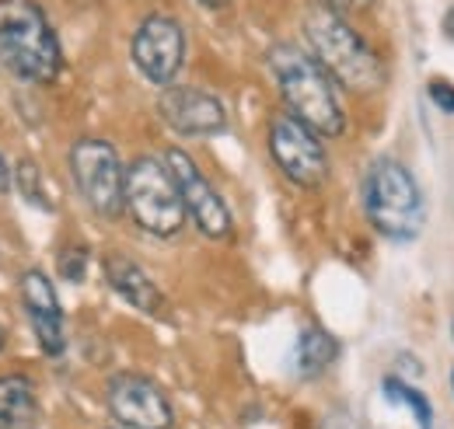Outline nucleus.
I'll list each match as a JSON object with an SVG mask.
<instances>
[{
  "label": "nucleus",
  "instance_id": "nucleus-1",
  "mask_svg": "<svg viewBox=\"0 0 454 429\" xmlns=\"http://www.w3.org/2000/svg\"><path fill=\"white\" fill-rule=\"evenodd\" d=\"M304 39L311 56L325 66V74L356 95H371L385 84V66L378 53L367 46V39L346 21V14L329 7L325 0L315 4L304 14Z\"/></svg>",
  "mask_w": 454,
  "mask_h": 429
},
{
  "label": "nucleus",
  "instance_id": "nucleus-2",
  "mask_svg": "<svg viewBox=\"0 0 454 429\" xmlns=\"http://www.w3.org/2000/svg\"><path fill=\"white\" fill-rule=\"evenodd\" d=\"M270 74L290 115L308 122L318 136H342L346 112L340 105L336 81L325 74V66L315 56L304 53L301 46L280 43L270 50Z\"/></svg>",
  "mask_w": 454,
  "mask_h": 429
},
{
  "label": "nucleus",
  "instance_id": "nucleus-3",
  "mask_svg": "<svg viewBox=\"0 0 454 429\" xmlns=\"http://www.w3.org/2000/svg\"><path fill=\"white\" fill-rule=\"evenodd\" d=\"M0 63L28 84H53L59 77V39L35 0H0Z\"/></svg>",
  "mask_w": 454,
  "mask_h": 429
},
{
  "label": "nucleus",
  "instance_id": "nucleus-4",
  "mask_svg": "<svg viewBox=\"0 0 454 429\" xmlns=\"http://www.w3.org/2000/svg\"><path fill=\"white\" fill-rule=\"evenodd\" d=\"M364 210L388 241H416L427 223V199L412 171L395 158H378L364 178Z\"/></svg>",
  "mask_w": 454,
  "mask_h": 429
},
{
  "label": "nucleus",
  "instance_id": "nucleus-5",
  "mask_svg": "<svg viewBox=\"0 0 454 429\" xmlns=\"http://www.w3.org/2000/svg\"><path fill=\"white\" fill-rule=\"evenodd\" d=\"M126 214L154 238H175L185 227V207L168 164L158 158H137L126 168Z\"/></svg>",
  "mask_w": 454,
  "mask_h": 429
},
{
  "label": "nucleus",
  "instance_id": "nucleus-6",
  "mask_svg": "<svg viewBox=\"0 0 454 429\" xmlns=\"http://www.w3.org/2000/svg\"><path fill=\"white\" fill-rule=\"evenodd\" d=\"M70 175L81 199L106 220H115L126 207V168L115 147L98 136H81L70 147Z\"/></svg>",
  "mask_w": 454,
  "mask_h": 429
},
{
  "label": "nucleus",
  "instance_id": "nucleus-7",
  "mask_svg": "<svg viewBox=\"0 0 454 429\" xmlns=\"http://www.w3.org/2000/svg\"><path fill=\"white\" fill-rule=\"evenodd\" d=\"M270 158L297 189H318L329 178V154L318 133L290 112H280L270 122Z\"/></svg>",
  "mask_w": 454,
  "mask_h": 429
},
{
  "label": "nucleus",
  "instance_id": "nucleus-8",
  "mask_svg": "<svg viewBox=\"0 0 454 429\" xmlns=\"http://www.w3.org/2000/svg\"><path fill=\"white\" fill-rule=\"evenodd\" d=\"M165 164H168L171 178L178 185V196H182V207H185V216H192V223L200 227V234L214 238V241H224L231 238V210H227L224 196L214 189V182L200 171V164L192 161L185 151L171 147L165 154Z\"/></svg>",
  "mask_w": 454,
  "mask_h": 429
},
{
  "label": "nucleus",
  "instance_id": "nucleus-9",
  "mask_svg": "<svg viewBox=\"0 0 454 429\" xmlns=\"http://www.w3.org/2000/svg\"><path fill=\"white\" fill-rule=\"evenodd\" d=\"M129 53H133L137 70L151 84L168 88L185 63V32L171 14H147L133 32Z\"/></svg>",
  "mask_w": 454,
  "mask_h": 429
},
{
  "label": "nucleus",
  "instance_id": "nucleus-10",
  "mask_svg": "<svg viewBox=\"0 0 454 429\" xmlns=\"http://www.w3.org/2000/svg\"><path fill=\"white\" fill-rule=\"evenodd\" d=\"M109 412L122 429H171L175 409L168 394L144 374H115L106 384Z\"/></svg>",
  "mask_w": 454,
  "mask_h": 429
},
{
  "label": "nucleus",
  "instance_id": "nucleus-11",
  "mask_svg": "<svg viewBox=\"0 0 454 429\" xmlns=\"http://www.w3.org/2000/svg\"><path fill=\"white\" fill-rule=\"evenodd\" d=\"M158 112L178 136H214L227 126V112L221 98L203 88L168 84L161 91Z\"/></svg>",
  "mask_w": 454,
  "mask_h": 429
},
{
  "label": "nucleus",
  "instance_id": "nucleus-12",
  "mask_svg": "<svg viewBox=\"0 0 454 429\" xmlns=\"http://www.w3.org/2000/svg\"><path fill=\"white\" fill-rule=\"evenodd\" d=\"M21 304H25V315L35 332L39 349L46 356H59L67 349V324H63L57 286L43 269H28L21 276Z\"/></svg>",
  "mask_w": 454,
  "mask_h": 429
},
{
  "label": "nucleus",
  "instance_id": "nucleus-13",
  "mask_svg": "<svg viewBox=\"0 0 454 429\" xmlns=\"http://www.w3.org/2000/svg\"><path fill=\"white\" fill-rule=\"evenodd\" d=\"M106 279H109V286H113L115 293L129 304V308H137L140 315H165V293L158 290V283L144 272V266H137L129 255H122V252H109L106 255Z\"/></svg>",
  "mask_w": 454,
  "mask_h": 429
},
{
  "label": "nucleus",
  "instance_id": "nucleus-14",
  "mask_svg": "<svg viewBox=\"0 0 454 429\" xmlns=\"http://www.w3.org/2000/svg\"><path fill=\"white\" fill-rule=\"evenodd\" d=\"M43 419V405L35 384L25 374L0 377V429H35Z\"/></svg>",
  "mask_w": 454,
  "mask_h": 429
},
{
  "label": "nucleus",
  "instance_id": "nucleus-15",
  "mask_svg": "<svg viewBox=\"0 0 454 429\" xmlns=\"http://www.w3.org/2000/svg\"><path fill=\"white\" fill-rule=\"evenodd\" d=\"M336 356H340V342H336L325 328L311 324V328H304V332L297 335L294 370H297L301 377H318L336 363Z\"/></svg>",
  "mask_w": 454,
  "mask_h": 429
},
{
  "label": "nucleus",
  "instance_id": "nucleus-16",
  "mask_svg": "<svg viewBox=\"0 0 454 429\" xmlns=\"http://www.w3.org/2000/svg\"><path fill=\"white\" fill-rule=\"evenodd\" d=\"M381 394H385L392 405H402V409H409L419 429L434 426V409H430V402H427V398H423V391H416L409 380L385 377V380H381Z\"/></svg>",
  "mask_w": 454,
  "mask_h": 429
},
{
  "label": "nucleus",
  "instance_id": "nucleus-17",
  "mask_svg": "<svg viewBox=\"0 0 454 429\" xmlns=\"http://www.w3.org/2000/svg\"><path fill=\"white\" fill-rule=\"evenodd\" d=\"M14 189L25 196V203H32V207H39V210H53V199H50V192H46V182H43V171H39V164L32 161V158H21V161L14 164Z\"/></svg>",
  "mask_w": 454,
  "mask_h": 429
},
{
  "label": "nucleus",
  "instance_id": "nucleus-18",
  "mask_svg": "<svg viewBox=\"0 0 454 429\" xmlns=\"http://www.w3.org/2000/svg\"><path fill=\"white\" fill-rule=\"evenodd\" d=\"M88 272V252L84 248H63L59 255V276L70 279V283H81Z\"/></svg>",
  "mask_w": 454,
  "mask_h": 429
},
{
  "label": "nucleus",
  "instance_id": "nucleus-19",
  "mask_svg": "<svg viewBox=\"0 0 454 429\" xmlns=\"http://www.w3.org/2000/svg\"><path fill=\"white\" fill-rule=\"evenodd\" d=\"M427 95H430L434 108H441L444 115H454V84L448 77H434L430 88H427Z\"/></svg>",
  "mask_w": 454,
  "mask_h": 429
},
{
  "label": "nucleus",
  "instance_id": "nucleus-20",
  "mask_svg": "<svg viewBox=\"0 0 454 429\" xmlns=\"http://www.w3.org/2000/svg\"><path fill=\"white\" fill-rule=\"evenodd\" d=\"M322 429H360V423H356V416H353L346 405H336V409H329V412H325Z\"/></svg>",
  "mask_w": 454,
  "mask_h": 429
},
{
  "label": "nucleus",
  "instance_id": "nucleus-21",
  "mask_svg": "<svg viewBox=\"0 0 454 429\" xmlns=\"http://www.w3.org/2000/svg\"><path fill=\"white\" fill-rule=\"evenodd\" d=\"M329 7H336V11H342V14H349V11H367L374 0H325Z\"/></svg>",
  "mask_w": 454,
  "mask_h": 429
},
{
  "label": "nucleus",
  "instance_id": "nucleus-22",
  "mask_svg": "<svg viewBox=\"0 0 454 429\" xmlns=\"http://www.w3.org/2000/svg\"><path fill=\"white\" fill-rule=\"evenodd\" d=\"M11 182H14V168L0 158V192H7V189H11Z\"/></svg>",
  "mask_w": 454,
  "mask_h": 429
},
{
  "label": "nucleus",
  "instance_id": "nucleus-23",
  "mask_svg": "<svg viewBox=\"0 0 454 429\" xmlns=\"http://www.w3.org/2000/svg\"><path fill=\"white\" fill-rule=\"evenodd\" d=\"M196 4H203V7H210V11H217V7H227L231 0H196Z\"/></svg>",
  "mask_w": 454,
  "mask_h": 429
},
{
  "label": "nucleus",
  "instance_id": "nucleus-24",
  "mask_svg": "<svg viewBox=\"0 0 454 429\" xmlns=\"http://www.w3.org/2000/svg\"><path fill=\"white\" fill-rule=\"evenodd\" d=\"M444 32H448V35L454 39V7L448 11V18H444Z\"/></svg>",
  "mask_w": 454,
  "mask_h": 429
},
{
  "label": "nucleus",
  "instance_id": "nucleus-25",
  "mask_svg": "<svg viewBox=\"0 0 454 429\" xmlns=\"http://www.w3.org/2000/svg\"><path fill=\"white\" fill-rule=\"evenodd\" d=\"M4 346H7V339H4V328H0V349H4Z\"/></svg>",
  "mask_w": 454,
  "mask_h": 429
},
{
  "label": "nucleus",
  "instance_id": "nucleus-26",
  "mask_svg": "<svg viewBox=\"0 0 454 429\" xmlns=\"http://www.w3.org/2000/svg\"><path fill=\"white\" fill-rule=\"evenodd\" d=\"M451 391H454V370H451Z\"/></svg>",
  "mask_w": 454,
  "mask_h": 429
},
{
  "label": "nucleus",
  "instance_id": "nucleus-27",
  "mask_svg": "<svg viewBox=\"0 0 454 429\" xmlns=\"http://www.w3.org/2000/svg\"><path fill=\"white\" fill-rule=\"evenodd\" d=\"M451 335H454V322H451Z\"/></svg>",
  "mask_w": 454,
  "mask_h": 429
},
{
  "label": "nucleus",
  "instance_id": "nucleus-28",
  "mask_svg": "<svg viewBox=\"0 0 454 429\" xmlns=\"http://www.w3.org/2000/svg\"><path fill=\"white\" fill-rule=\"evenodd\" d=\"M430 429H434V426H430Z\"/></svg>",
  "mask_w": 454,
  "mask_h": 429
}]
</instances>
